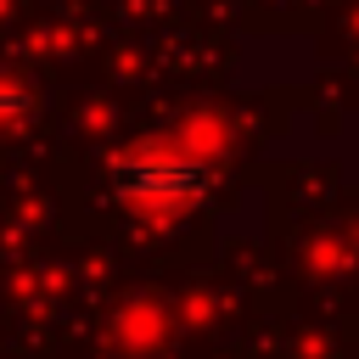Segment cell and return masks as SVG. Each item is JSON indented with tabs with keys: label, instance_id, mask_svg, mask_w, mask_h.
I'll return each instance as SVG.
<instances>
[{
	"label": "cell",
	"instance_id": "6da1fadb",
	"mask_svg": "<svg viewBox=\"0 0 359 359\" xmlns=\"http://www.w3.org/2000/svg\"><path fill=\"white\" fill-rule=\"evenodd\" d=\"M208 185L213 174L191 146H135L112 157V191L135 213H191L208 196Z\"/></svg>",
	"mask_w": 359,
	"mask_h": 359
},
{
	"label": "cell",
	"instance_id": "7a4b0ae2",
	"mask_svg": "<svg viewBox=\"0 0 359 359\" xmlns=\"http://www.w3.org/2000/svg\"><path fill=\"white\" fill-rule=\"evenodd\" d=\"M22 112H28V90L0 79V118H22Z\"/></svg>",
	"mask_w": 359,
	"mask_h": 359
}]
</instances>
